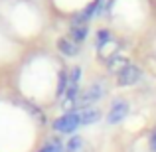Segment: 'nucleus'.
<instances>
[{"label": "nucleus", "mask_w": 156, "mask_h": 152, "mask_svg": "<svg viewBox=\"0 0 156 152\" xmlns=\"http://www.w3.org/2000/svg\"><path fill=\"white\" fill-rule=\"evenodd\" d=\"M81 125L79 121V113H65L63 117H59L55 122H53V129L61 134H69Z\"/></svg>", "instance_id": "f257e3e1"}, {"label": "nucleus", "mask_w": 156, "mask_h": 152, "mask_svg": "<svg viewBox=\"0 0 156 152\" xmlns=\"http://www.w3.org/2000/svg\"><path fill=\"white\" fill-rule=\"evenodd\" d=\"M103 87L101 85H91V87H87L83 93H79V97H77V107L79 109H87L91 103L99 101L101 97H103Z\"/></svg>", "instance_id": "f03ea898"}, {"label": "nucleus", "mask_w": 156, "mask_h": 152, "mask_svg": "<svg viewBox=\"0 0 156 152\" xmlns=\"http://www.w3.org/2000/svg\"><path fill=\"white\" fill-rule=\"evenodd\" d=\"M138 79H140V69H138L136 65H133V63H126L125 67L117 73V81H119V85H122V87L136 83Z\"/></svg>", "instance_id": "7ed1b4c3"}, {"label": "nucleus", "mask_w": 156, "mask_h": 152, "mask_svg": "<svg viewBox=\"0 0 156 152\" xmlns=\"http://www.w3.org/2000/svg\"><path fill=\"white\" fill-rule=\"evenodd\" d=\"M129 111H130L129 103L119 99V101H115L113 105H111V111H109V115H107V121H109L111 125H117V122H121L122 118H126Z\"/></svg>", "instance_id": "20e7f679"}, {"label": "nucleus", "mask_w": 156, "mask_h": 152, "mask_svg": "<svg viewBox=\"0 0 156 152\" xmlns=\"http://www.w3.org/2000/svg\"><path fill=\"white\" fill-rule=\"evenodd\" d=\"M57 48H59V51L63 53V55H67V57H75L77 53H79V46H77L71 38H61L59 42H57Z\"/></svg>", "instance_id": "39448f33"}, {"label": "nucleus", "mask_w": 156, "mask_h": 152, "mask_svg": "<svg viewBox=\"0 0 156 152\" xmlns=\"http://www.w3.org/2000/svg\"><path fill=\"white\" fill-rule=\"evenodd\" d=\"M77 113H79L81 125H91V122H97L101 118V111L99 109H91V107H87V109H79Z\"/></svg>", "instance_id": "423d86ee"}, {"label": "nucleus", "mask_w": 156, "mask_h": 152, "mask_svg": "<svg viewBox=\"0 0 156 152\" xmlns=\"http://www.w3.org/2000/svg\"><path fill=\"white\" fill-rule=\"evenodd\" d=\"M85 38H87V24L75 20L71 26V40L75 44H81V42H85Z\"/></svg>", "instance_id": "0eeeda50"}, {"label": "nucleus", "mask_w": 156, "mask_h": 152, "mask_svg": "<svg viewBox=\"0 0 156 152\" xmlns=\"http://www.w3.org/2000/svg\"><path fill=\"white\" fill-rule=\"evenodd\" d=\"M107 65H109L111 71H117L119 73L126 65V59H125V55H122V53H115V55H111L109 59H107Z\"/></svg>", "instance_id": "6e6552de"}, {"label": "nucleus", "mask_w": 156, "mask_h": 152, "mask_svg": "<svg viewBox=\"0 0 156 152\" xmlns=\"http://www.w3.org/2000/svg\"><path fill=\"white\" fill-rule=\"evenodd\" d=\"M81 146H83L81 136H71V138H69V142L65 144V152H79Z\"/></svg>", "instance_id": "1a4fd4ad"}, {"label": "nucleus", "mask_w": 156, "mask_h": 152, "mask_svg": "<svg viewBox=\"0 0 156 152\" xmlns=\"http://www.w3.org/2000/svg\"><path fill=\"white\" fill-rule=\"evenodd\" d=\"M44 150H46V152H63V142L57 140V138H51V140L46 144Z\"/></svg>", "instance_id": "9d476101"}, {"label": "nucleus", "mask_w": 156, "mask_h": 152, "mask_svg": "<svg viewBox=\"0 0 156 152\" xmlns=\"http://www.w3.org/2000/svg\"><path fill=\"white\" fill-rule=\"evenodd\" d=\"M109 40H111V34H109V32H107V30H101L99 34H97V48H99V50H101V48H103L105 44L109 42Z\"/></svg>", "instance_id": "9b49d317"}, {"label": "nucleus", "mask_w": 156, "mask_h": 152, "mask_svg": "<svg viewBox=\"0 0 156 152\" xmlns=\"http://www.w3.org/2000/svg\"><path fill=\"white\" fill-rule=\"evenodd\" d=\"M150 150H152V152H156V129H154L152 136H150Z\"/></svg>", "instance_id": "f8f14e48"}, {"label": "nucleus", "mask_w": 156, "mask_h": 152, "mask_svg": "<svg viewBox=\"0 0 156 152\" xmlns=\"http://www.w3.org/2000/svg\"><path fill=\"white\" fill-rule=\"evenodd\" d=\"M42 152H46V150H42Z\"/></svg>", "instance_id": "ddd939ff"}]
</instances>
